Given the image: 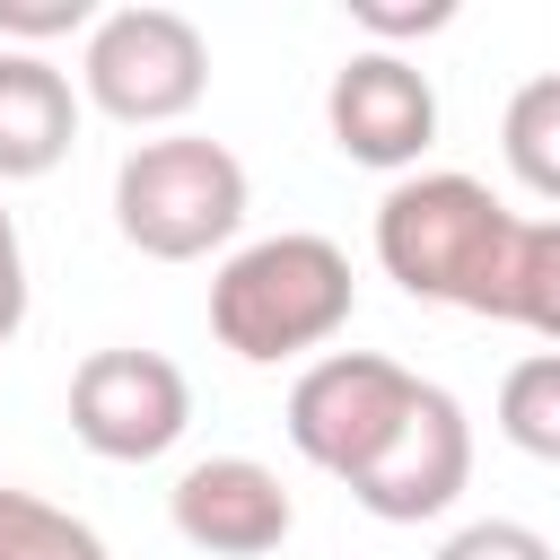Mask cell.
Masks as SVG:
<instances>
[{
	"mask_svg": "<svg viewBox=\"0 0 560 560\" xmlns=\"http://www.w3.org/2000/svg\"><path fill=\"white\" fill-rule=\"evenodd\" d=\"M359 306V280H350V254L315 228H280V236H254L219 262L210 280V332L254 359V368H280L298 350H324Z\"/></svg>",
	"mask_w": 560,
	"mask_h": 560,
	"instance_id": "6da1fadb",
	"label": "cell"
},
{
	"mask_svg": "<svg viewBox=\"0 0 560 560\" xmlns=\"http://www.w3.org/2000/svg\"><path fill=\"white\" fill-rule=\"evenodd\" d=\"M508 236H516V210L481 175H402L376 201V262L429 306L490 315Z\"/></svg>",
	"mask_w": 560,
	"mask_h": 560,
	"instance_id": "7a4b0ae2",
	"label": "cell"
},
{
	"mask_svg": "<svg viewBox=\"0 0 560 560\" xmlns=\"http://www.w3.org/2000/svg\"><path fill=\"white\" fill-rule=\"evenodd\" d=\"M245 201H254L245 158L228 140H201V131L140 140L114 166V228L149 262H201L210 245H228L245 228Z\"/></svg>",
	"mask_w": 560,
	"mask_h": 560,
	"instance_id": "3957f363",
	"label": "cell"
},
{
	"mask_svg": "<svg viewBox=\"0 0 560 560\" xmlns=\"http://www.w3.org/2000/svg\"><path fill=\"white\" fill-rule=\"evenodd\" d=\"M79 88L96 114L131 122V131H158V122H184L210 88V44L184 9H158V0H131V9H105L88 26V52H79Z\"/></svg>",
	"mask_w": 560,
	"mask_h": 560,
	"instance_id": "277c9868",
	"label": "cell"
},
{
	"mask_svg": "<svg viewBox=\"0 0 560 560\" xmlns=\"http://www.w3.org/2000/svg\"><path fill=\"white\" fill-rule=\"evenodd\" d=\"M411 402H420V376H411L402 359H385V350H324V359L289 385V446L350 490V481L402 438Z\"/></svg>",
	"mask_w": 560,
	"mask_h": 560,
	"instance_id": "5b68a950",
	"label": "cell"
},
{
	"mask_svg": "<svg viewBox=\"0 0 560 560\" xmlns=\"http://www.w3.org/2000/svg\"><path fill=\"white\" fill-rule=\"evenodd\" d=\"M192 429V385L166 350H88L70 368V438L105 464H158Z\"/></svg>",
	"mask_w": 560,
	"mask_h": 560,
	"instance_id": "8992f818",
	"label": "cell"
},
{
	"mask_svg": "<svg viewBox=\"0 0 560 560\" xmlns=\"http://www.w3.org/2000/svg\"><path fill=\"white\" fill-rule=\"evenodd\" d=\"M324 122H332V149H341L350 166L402 175V166H420L429 140H438V88H429V70H411L402 52L368 44V52H350V61L332 70Z\"/></svg>",
	"mask_w": 560,
	"mask_h": 560,
	"instance_id": "52a82bcc",
	"label": "cell"
},
{
	"mask_svg": "<svg viewBox=\"0 0 560 560\" xmlns=\"http://www.w3.org/2000/svg\"><path fill=\"white\" fill-rule=\"evenodd\" d=\"M472 481V420L446 385H420L402 438L350 481V499L376 516V525H420V516H446Z\"/></svg>",
	"mask_w": 560,
	"mask_h": 560,
	"instance_id": "ba28073f",
	"label": "cell"
},
{
	"mask_svg": "<svg viewBox=\"0 0 560 560\" xmlns=\"http://www.w3.org/2000/svg\"><path fill=\"white\" fill-rule=\"evenodd\" d=\"M166 516H175V534H184L192 551H210V560H262V551H280L289 525H298L280 472L254 464V455H201V464H184L175 490H166Z\"/></svg>",
	"mask_w": 560,
	"mask_h": 560,
	"instance_id": "9c48e42d",
	"label": "cell"
},
{
	"mask_svg": "<svg viewBox=\"0 0 560 560\" xmlns=\"http://www.w3.org/2000/svg\"><path fill=\"white\" fill-rule=\"evenodd\" d=\"M79 140V88L44 52H0V184H35Z\"/></svg>",
	"mask_w": 560,
	"mask_h": 560,
	"instance_id": "30bf717a",
	"label": "cell"
},
{
	"mask_svg": "<svg viewBox=\"0 0 560 560\" xmlns=\"http://www.w3.org/2000/svg\"><path fill=\"white\" fill-rule=\"evenodd\" d=\"M490 324H525V332L560 341V219H516L508 262H499Z\"/></svg>",
	"mask_w": 560,
	"mask_h": 560,
	"instance_id": "8fae6325",
	"label": "cell"
},
{
	"mask_svg": "<svg viewBox=\"0 0 560 560\" xmlns=\"http://www.w3.org/2000/svg\"><path fill=\"white\" fill-rule=\"evenodd\" d=\"M499 149H508V175L534 192V201H560V70L525 79L499 114Z\"/></svg>",
	"mask_w": 560,
	"mask_h": 560,
	"instance_id": "7c38bea8",
	"label": "cell"
},
{
	"mask_svg": "<svg viewBox=\"0 0 560 560\" xmlns=\"http://www.w3.org/2000/svg\"><path fill=\"white\" fill-rule=\"evenodd\" d=\"M499 438L534 464H560V350H534L499 376Z\"/></svg>",
	"mask_w": 560,
	"mask_h": 560,
	"instance_id": "4fadbf2b",
	"label": "cell"
},
{
	"mask_svg": "<svg viewBox=\"0 0 560 560\" xmlns=\"http://www.w3.org/2000/svg\"><path fill=\"white\" fill-rule=\"evenodd\" d=\"M0 560H114V551H105V534L88 516L0 481Z\"/></svg>",
	"mask_w": 560,
	"mask_h": 560,
	"instance_id": "5bb4252c",
	"label": "cell"
},
{
	"mask_svg": "<svg viewBox=\"0 0 560 560\" xmlns=\"http://www.w3.org/2000/svg\"><path fill=\"white\" fill-rule=\"evenodd\" d=\"M438 560H551V542H542L534 525H516V516H481V525L446 534Z\"/></svg>",
	"mask_w": 560,
	"mask_h": 560,
	"instance_id": "9a60e30c",
	"label": "cell"
},
{
	"mask_svg": "<svg viewBox=\"0 0 560 560\" xmlns=\"http://www.w3.org/2000/svg\"><path fill=\"white\" fill-rule=\"evenodd\" d=\"M446 18H455V0H350V26L385 35V52H394L402 35H438Z\"/></svg>",
	"mask_w": 560,
	"mask_h": 560,
	"instance_id": "2e32d148",
	"label": "cell"
},
{
	"mask_svg": "<svg viewBox=\"0 0 560 560\" xmlns=\"http://www.w3.org/2000/svg\"><path fill=\"white\" fill-rule=\"evenodd\" d=\"M79 26H96L88 0H0V35H18L26 52L52 44V35H79Z\"/></svg>",
	"mask_w": 560,
	"mask_h": 560,
	"instance_id": "e0dca14e",
	"label": "cell"
},
{
	"mask_svg": "<svg viewBox=\"0 0 560 560\" xmlns=\"http://www.w3.org/2000/svg\"><path fill=\"white\" fill-rule=\"evenodd\" d=\"M18 324H26V262H0V350L18 341Z\"/></svg>",
	"mask_w": 560,
	"mask_h": 560,
	"instance_id": "ac0fdd59",
	"label": "cell"
},
{
	"mask_svg": "<svg viewBox=\"0 0 560 560\" xmlns=\"http://www.w3.org/2000/svg\"><path fill=\"white\" fill-rule=\"evenodd\" d=\"M0 262H26V254H18V219H9V210H0Z\"/></svg>",
	"mask_w": 560,
	"mask_h": 560,
	"instance_id": "d6986e66",
	"label": "cell"
}]
</instances>
